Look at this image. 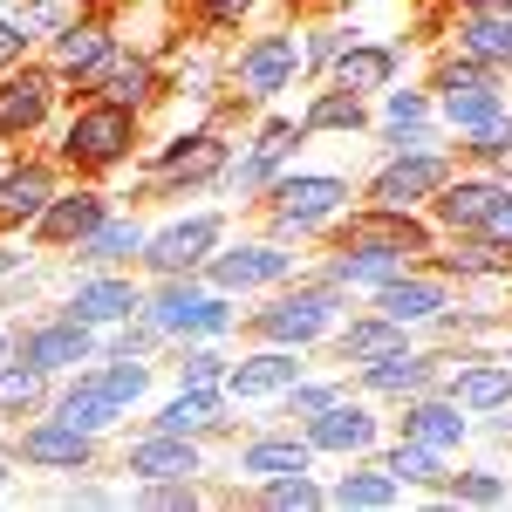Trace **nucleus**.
<instances>
[{
	"instance_id": "ea45409f",
	"label": "nucleus",
	"mask_w": 512,
	"mask_h": 512,
	"mask_svg": "<svg viewBox=\"0 0 512 512\" xmlns=\"http://www.w3.org/2000/svg\"><path fill=\"white\" fill-rule=\"evenodd\" d=\"M267 506H321V492L301 472H287V478H267Z\"/></svg>"
},
{
	"instance_id": "a211bd4d",
	"label": "nucleus",
	"mask_w": 512,
	"mask_h": 512,
	"mask_svg": "<svg viewBox=\"0 0 512 512\" xmlns=\"http://www.w3.org/2000/svg\"><path fill=\"white\" fill-rule=\"evenodd\" d=\"M287 267H294V253L246 246V253H219V260H212V280H219V287H260V280H280Z\"/></svg>"
},
{
	"instance_id": "423d86ee",
	"label": "nucleus",
	"mask_w": 512,
	"mask_h": 512,
	"mask_svg": "<svg viewBox=\"0 0 512 512\" xmlns=\"http://www.w3.org/2000/svg\"><path fill=\"white\" fill-rule=\"evenodd\" d=\"M110 55H117V41H110L103 21H76V28L55 35V69H62V76H82L89 89H96L103 69H110Z\"/></svg>"
},
{
	"instance_id": "864d4df0",
	"label": "nucleus",
	"mask_w": 512,
	"mask_h": 512,
	"mask_svg": "<svg viewBox=\"0 0 512 512\" xmlns=\"http://www.w3.org/2000/svg\"><path fill=\"white\" fill-rule=\"evenodd\" d=\"M492 164H499V171H506V178H512V144H506V151H499V158H492Z\"/></svg>"
},
{
	"instance_id": "603ef678",
	"label": "nucleus",
	"mask_w": 512,
	"mask_h": 512,
	"mask_svg": "<svg viewBox=\"0 0 512 512\" xmlns=\"http://www.w3.org/2000/svg\"><path fill=\"white\" fill-rule=\"evenodd\" d=\"M14 267H21V253H7V246H0V274H14Z\"/></svg>"
},
{
	"instance_id": "f8f14e48",
	"label": "nucleus",
	"mask_w": 512,
	"mask_h": 512,
	"mask_svg": "<svg viewBox=\"0 0 512 512\" xmlns=\"http://www.w3.org/2000/svg\"><path fill=\"white\" fill-rule=\"evenodd\" d=\"M48 205H55V185H48V171H41V164H21V171H7V178H0V226L41 219Z\"/></svg>"
},
{
	"instance_id": "f03ea898",
	"label": "nucleus",
	"mask_w": 512,
	"mask_h": 512,
	"mask_svg": "<svg viewBox=\"0 0 512 512\" xmlns=\"http://www.w3.org/2000/svg\"><path fill=\"white\" fill-rule=\"evenodd\" d=\"M137 144V117L123 110V103H96V110H82L69 123V137H62V151L76 164H117L123 151Z\"/></svg>"
},
{
	"instance_id": "37998d69",
	"label": "nucleus",
	"mask_w": 512,
	"mask_h": 512,
	"mask_svg": "<svg viewBox=\"0 0 512 512\" xmlns=\"http://www.w3.org/2000/svg\"><path fill=\"white\" fill-rule=\"evenodd\" d=\"M383 110H390V130L403 137V130H417V123H424V96H410V89H396V96L383 103Z\"/></svg>"
},
{
	"instance_id": "4d7b16f0",
	"label": "nucleus",
	"mask_w": 512,
	"mask_h": 512,
	"mask_svg": "<svg viewBox=\"0 0 512 512\" xmlns=\"http://www.w3.org/2000/svg\"><path fill=\"white\" fill-rule=\"evenodd\" d=\"M506 362H512V355H506Z\"/></svg>"
},
{
	"instance_id": "c9c22d12",
	"label": "nucleus",
	"mask_w": 512,
	"mask_h": 512,
	"mask_svg": "<svg viewBox=\"0 0 512 512\" xmlns=\"http://www.w3.org/2000/svg\"><path fill=\"white\" fill-rule=\"evenodd\" d=\"M335 499H342V506H390L396 472H349L342 485H335Z\"/></svg>"
},
{
	"instance_id": "2eb2a0df",
	"label": "nucleus",
	"mask_w": 512,
	"mask_h": 512,
	"mask_svg": "<svg viewBox=\"0 0 512 512\" xmlns=\"http://www.w3.org/2000/svg\"><path fill=\"white\" fill-rule=\"evenodd\" d=\"M130 472L151 478V485H164V478H192V472H198V451L185 444V437L158 431L151 444H137V451H130Z\"/></svg>"
},
{
	"instance_id": "0eeeda50",
	"label": "nucleus",
	"mask_w": 512,
	"mask_h": 512,
	"mask_svg": "<svg viewBox=\"0 0 512 512\" xmlns=\"http://www.w3.org/2000/svg\"><path fill=\"white\" fill-rule=\"evenodd\" d=\"M48 103H55V76H41V69H21V76L0 82V137H21V130H35L48 117Z\"/></svg>"
},
{
	"instance_id": "393cba45",
	"label": "nucleus",
	"mask_w": 512,
	"mask_h": 512,
	"mask_svg": "<svg viewBox=\"0 0 512 512\" xmlns=\"http://www.w3.org/2000/svg\"><path fill=\"white\" fill-rule=\"evenodd\" d=\"M396 267H403V246H390V239H362L355 253H342L335 280H362V287H383V280H396Z\"/></svg>"
},
{
	"instance_id": "dca6fc26",
	"label": "nucleus",
	"mask_w": 512,
	"mask_h": 512,
	"mask_svg": "<svg viewBox=\"0 0 512 512\" xmlns=\"http://www.w3.org/2000/svg\"><path fill=\"white\" fill-rule=\"evenodd\" d=\"M458 41H465V55H478L485 69L512 62V7H485V14H465Z\"/></svg>"
},
{
	"instance_id": "cd10ccee",
	"label": "nucleus",
	"mask_w": 512,
	"mask_h": 512,
	"mask_svg": "<svg viewBox=\"0 0 512 512\" xmlns=\"http://www.w3.org/2000/svg\"><path fill=\"white\" fill-rule=\"evenodd\" d=\"M451 403H465V410H499V403H512V362H499V369H465L451 383Z\"/></svg>"
},
{
	"instance_id": "c03bdc74",
	"label": "nucleus",
	"mask_w": 512,
	"mask_h": 512,
	"mask_svg": "<svg viewBox=\"0 0 512 512\" xmlns=\"http://www.w3.org/2000/svg\"><path fill=\"white\" fill-rule=\"evenodd\" d=\"M342 48H349V35H335V28H321V35L308 41V48H301V55H308V62H321V69H328V62H342Z\"/></svg>"
},
{
	"instance_id": "09e8293b",
	"label": "nucleus",
	"mask_w": 512,
	"mask_h": 512,
	"mask_svg": "<svg viewBox=\"0 0 512 512\" xmlns=\"http://www.w3.org/2000/svg\"><path fill=\"white\" fill-rule=\"evenodd\" d=\"M198 7H205V21H212V28H233V21L246 14V7H253V0H198Z\"/></svg>"
},
{
	"instance_id": "1a4fd4ad",
	"label": "nucleus",
	"mask_w": 512,
	"mask_h": 512,
	"mask_svg": "<svg viewBox=\"0 0 512 512\" xmlns=\"http://www.w3.org/2000/svg\"><path fill=\"white\" fill-rule=\"evenodd\" d=\"M274 198H280V226H315L349 198V185L342 178H280Z\"/></svg>"
},
{
	"instance_id": "f3484780",
	"label": "nucleus",
	"mask_w": 512,
	"mask_h": 512,
	"mask_svg": "<svg viewBox=\"0 0 512 512\" xmlns=\"http://www.w3.org/2000/svg\"><path fill=\"white\" fill-rule=\"evenodd\" d=\"M444 117L478 137L506 117V96H499V82H458V89H444Z\"/></svg>"
},
{
	"instance_id": "58836bf2",
	"label": "nucleus",
	"mask_w": 512,
	"mask_h": 512,
	"mask_svg": "<svg viewBox=\"0 0 512 512\" xmlns=\"http://www.w3.org/2000/svg\"><path fill=\"white\" fill-rule=\"evenodd\" d=\"M35 396H41V369H28V362L0 369V410H28Z\"/></svg>"
},
{
	"instance_id": "2f4dec72",
	"label": "nucleus",
	"mask_w": 512,
	"mask_h": 512,
	"mask_svg": "<svg viewBox=\"0 0 512 512\" xmlns=\"http://www.w3.org/2000/svg\"><path fill=\"white\" fill-rule=\"evenodd\" d=\"M212 410H219V396H212V383H185V396H171V403H164L158 431L185 437V431H198V424H212Z\"/></svg>"
},
{
	"instance_id": "3c124183",
	"label": "nucleus",
	"mask_w": 512,
	"mask_h": 512,
	"mask_svg": "<svg viewBox=\"0 0 512 512\" xmlns=\"http://www.w3.org/2000/svg\"><path fill=\"white\" fill-rule=\"evenodd\" d=\"M485 7H512V0H465V14H485Z\"/></svg>"
},
{
	"instance_id": "473e14b6",
	"label": "nucleus",
	"mask_w": 512,
	"mask_h": 512,
	"mask_svg": "<svg viewBox=\"0 0 512 512\" xmlns=\"http://www.w3.org/2000/svg\"><path fill=\"white\" fill-rule=\"evenodd\" d=\"M219 164H226V144H212V137H185V144L164 151V171L171 178H212Z\"/></svg>"
},
{
	"instance_id": "4be33fe9",
	"label": "nucleus",
	"mask_w": 512,
	"mask_h": 512,
	"mask_svg": "<svg viewBox=\"0 0 512 512\" xmlns=\"http://www.w3.org/2000/svg\"><path fill=\"white\" fill-rule=\"evenodd\" d=\"M499 185L492 178H465V185H444V198H437V219L444 226H485V212L499 205Z\"/></svg>"
},
{
	"instance_id": "c756f323",
	"label": "nucleus",
	"mask_w": 512,
	"mask_h": 512,
	"mask_svg": "<svg viewBox=\"0 0 512 512\" xmlns=\"http://www.w3.org/2000/svg\"><path fill=\"white\" fill-rule=\"evenodd\" d=\"M396 349H403V321H390V315L355 321L349 335H342V355H349V362H383V355H396Z\"/></svg>"
},
{
	"instance_id": "ddd939ff",
	"label": "nucleus",
	"mask_w": 512,
	"mask_h": 512,
	"mask_svg": "<svg viewBox=\"0 0 512 512\" xmlns=\"http://www.w3.org/2000/svg\"><path fill=\"white\" fill-rule=\"evenodd\" d=\"M308 444H315V451H369V444H376V417L328 403L315 424H308Z\"/></svg>"
},
{
	"instance_id": "39448f33",
	"label": "nucleus",
	"mask_w": 512,
	"mask_h": 512,
	"mask_svg": "<svg viewBox=\"0 0 512 512\" xmlns=\"http://www.w3.org/2000/svg\"><path fill=\"white\" fill-rule=\"evenodd\" d=\"M89 321H48V328H35V335H21V362L28 369H41V376H55V369H69V362H89Z\"/></svg>"
},
{
	"instance_id": "6ab92c4d",
	"label": "nucleus",
	"mask_w": 512,
	"mask_h": 512,
	"mask_svg": "<svg viewBox=\"0 0 512 512\" xmlns=\"http://www.w3.org/2000/svg\"><path fill=\"white\" fill-rule=\"evenodd\" d=\"M21 458H35V465H62V472H76L82 458H89V431H76V424H41V431L21 437Z\"/></svg>"
},
{
	"instance_id": "f257e3e1",
	"label": "nucleus",
	"mask_w": 512,
	"mask_h": 512,
	"mask_svg": "<svg viewBox=\"0 0 512 512\" xmlns=\"http://www.w3.org/2000/svg\"><path fill=\"white\" fill-rule=\"evenodd\" d=\"M137 396H144V369H137V362H110V369L82 376L76 390L55 403V417H62V424H76V431H103V424L123 417Z\"/></svg>"
},
{
	"instance_id": "79ce46f5",
	"label": "nucleus",
	"mask_w": 512,
	"mask_h": 512,
	"mask_svg": "<svg viewBox=\"0 0 512 512\" xmlns=\"http://www.w3.org/2000/svg\"><path fill=\"white\" fill-rule=\"evenodd\" d=\"M451 499H465V506H492V499H506V485H499V478H485V472H472V478H458V485H451Z\"/></svg>"
},
{
	"instance_id": "7ed1b4c3",
	"label": "nucleus",
	"mask_w": 512,
	"mask_h": 512,
	"mask_svg": "<svg viewBox=\"0 0 512 512\" xmlns=\"http://www.w3.org/2000/svg\"><path fill=\"white\" fill-rule=\"evenodd\" d=\"M301 62H308V55H301V35H287V28H280V35H253L239 48V89L267 103V96H280V89L294 82Z\"/></svg>"
},
{
	"instance_id": "c85d7f7f",
	"label": "nucleus",
	"mask_w": 512,
	"mask_h": 512,
	"mask_svg": "<svg viewBox=\"0 0 512 512\" xmlns=\"http://www.w3.org/2000/svg\"><path fill=\"white\" fill-rule=\"evenodd\" d=\"M403 437H417V444L444 451V444L465 437V417H458V403H417V410L403 417Z\"/></svg>"
},
{
	"instance_id": "aec40b11",
	"label": "nucleus",
	"mask_w": 512,
	"mask_h": 512,
	"mask_svg": "<svg viewBox=\"0 0 512 512\" xmlns=\"http://www.w3.org/2000/svg\"><path fill=\"white\" fill-rule=\"evenodd\" d=\"M437 308H444L437 280H383L376 287V315H390V321H431Z\"/></svg>"
},
{
	"instance_id": "8fccbe9b",
	"label": "nucleus",
	"mask_w": 512,
	"mask_h": 512,
	"mask_svg": "<svg viewBox=\"0 0 512 512\" xmlns=\"http://www.w3.org/2000/svg\"><path fill=\"white\" fill-rule=\"evenodd\" d=\"M21 48H28V28L21 21H0V62H21Z\"/></svg>"
},
{
	"instance_id": "20e7f679",
	"label": "nucleus",
	"mask_w": 512,
	"mask_h": 512,
	"mask_svg": "<svg viewBox=\"0 0 512 512\" xmlns=\"http://www.w3.org/2000/svg\"><path fill=\"white\" fill-rule=\"evenodd\" d=\"M226 321H233L226 301H205L198 287H178V280L151 301V328H158V335H219Z\"/></svg>"
},
{
	"instance_id": "5701e85b",
	"label": "nucleus",
	"mask_w": 512,
	"mask_h": 512,
	"mask_svg": "<svg viewBox=\"0 0 512 512\" xmlns=\"http://www.w3.org/2000/svg\"><path fill=\"white\" fill-rule=\"evenodd\" d=\"M96 226H103V198H96V192L55 198V205L41 212V233H48V239H89Z\"/></svg>"
},
{
	"instance_id": "13d9d810",
	"label": "nucleus",
	"mask_w": 512,
	"mask_h": 512,
	"mask_svg": "<svg viewBox=\"0 0 512 512\" xmlns=\"http://www.w3.org/2000/svg\"><path fill=\"white\" fill-rule=\"evenodd\" d=\"M0 478H7V472H0Z\"/></svg>"
},
{
	"instance_id": "5fc2aeb1",
	"label": "nucleus",
	"mask_w": 512,
	"mask_h": 512,
	"mask_svg": "<svg viewBox=\"0 0 512 512\" xmlns=\"http://www.w3.org/2000/svg\"><path fill=\"white\" fill-rule=\"evenodd\" d=\"M0 349H7V342H0Z\"/></svg>"
},
{
	"instance_id": "de8ad7c7",
	"label": "nucleus",
	"mask_w": 512,
	"mask_h": 512,
	"mask_svg": "<svg viewBox=\"0 0 512 512\" xmlns=\"http://www.w3.org/2000/svg\"><path fill=\"white\" fill-rule=\"evenodd\" d=\"M226 369H219V355L212 349H198V355H185V383H219Z\"/></svg>"
},
{
	"instance_id": "f704fd0d",
	"label": "nucleus",
	"mask_w": 512,
	"mask_h": 512,
	"mask_svg": "<svg viewBox=\"0 0 512 512\" xmlns=\"http://www.w3.org/2000/svg\"><path fill=\"white\" fill-rule=\"evenodd\" d=\"M144 239H137V226H117V219H103L96 233L82 239V260H96V267H110V260H130Z\"/></svg>"
},
{
	"instance_id": "9d476101",
	"label": "nucleus",
	"mask_w": 512,
	"mask_h": 512,
	"mask_svg": "<svg viewBox=\"0 0 512 512\" xmlns=\"http://www.w3.org/2000/svg\"><path fill=\"white\" fill-rule=\"evenodd\" d=\"M444 185V164L437 158H403V164H390L383 178H376V212H403V205H417L424 192H437Z\"/></svg>"
},
{
	"instance_id": "a18cd8bd",
	"label": "nucleus",
	"mask_w": 512,
	"mask_h": 512,
	"mask_svg": "<svg viewBox=\"0 0 512 512\" xmlns=\"http://www.w3.org/2000/svg\"><path fill=\"white\" fill-rule=\"evenodd\" d=\"M478 233L492 239V246H512V198H499V205L485 212V226H478Z\"/></svg>"
},
{
	"instance_id": "9b49d317",
	"label": "nucleus",
	"mask_w": 512,
	"mask_h": 512,
	"mask_svg": "<svg viewBox=\"0 0 512 512\" xmlns=\"http://www.w3.org/2000/svg\"><path fill=\"white\" fill-rule=\"evenodd\" d=\"M212 239H219V219H192V226H171V233H158L144 260H151L158 274H192L198 260H205V246H212Z\"/></svg>"
},
{
	"instance_id": "e433bc0d",
	"label": "nucleus",
	"mask_w": 512,
	"mask_h": 512,
	"mask_svg": "<svg viewBox=\"0 0 512 512\" xmlns=\"http://www.w3.org/2000/svg\"><path fill=\"white\" fill-rule=\"evenodd\" d=\"M362 123V103H355V89H328L315 110H308V123L301 130H355Z\"/></svg>"
},
{
	"instance_id": "72a5a7b5",
	"label": "nucleus",
	"mask_w": 512,
	"mask_h": 512,
	"mask_svg": "<svg viewBox=\"0 0 512 512\" xmlns=\"http://www.w3.org/2000/svg\"><path fill=\"white\" fill-rule=\"evenodd\" d=\"M301 137H308V130H301V123H274V130H267V137H260V151H253V158L239 164V185H260V178H267V171H274V164L287 158V151H294V144H301Z\"/></svg>"
},
{
	"instance_id": "4468645a",
	"label": "nucleus",
	"mask_w": 512,
	"mask_h": 512,
	"mask_svg": "<svg viewBox=\"0 0 512 512\" xmlns=\"http://www.w3.org/2000/svg\"><path fill=\"white\" fill-rule=\"evenodd\" d=\"M294 383H301V362L280 355V349H267V355H253V362H239V369H226V390H233V396H274V390H294Z\"/></svg>"
},
{
	"instance_id": "412c9836",
	"label": "nucleus",
	"mask_w": 512,
	"mask_h": 512,
	"mask_svg": "<svg viewBox=\"0 0 512 512\" xmlns=\"http://www.w3.org/2000/svg\"><path fill=\"white\" fill-rule=\"evenodd\" d=\"M390 76H396V48H376V41H349L342 62H335L342 89H383Z\"/></svg>"
},
{
	"instance_id": "7c9ffc66",
	"label": "nucleus",
	"mask_w": 512,
	"mask_h": 512,
	"mask_svg": "<svg viewBox=\"0 0 512 512\" xmlns=\"http://www.w3.org/2000/svg\"><path fill=\"white\" fill-rule=\"evenodd\" d=\"M369 390H383V396H403V390H424L431 383V362L424 355H383V362H369V376H362Z\"/></svg>"
},
{
	"instance_id": "4c0bfd02",
	"label": "nucleus",
	"mask_w": 512,
	"mask_h": 512,
	"mask_svg": "<svg viewBox=\"0 0 512 512\" xmlns=\"http://www.w3.org/2000/svg\"><path fill=\"white\" fill-rule=\"evenodd\" d=\"M390 472H396V485H403V478H410V485H437V451H431V444H417V437H410V444H396Z\"/></svg>"
},
{
	"instance_id": "49530a36",
	"label": "nucleus",
	"mask_w": 512,
	"mask_h": 512,
	"mask_svg": "<svg viewBox=\"0 0 512 512\" xmlns=\"http://www.w3.org/2000/svg\"><path fill=\"white\" fill-rule=\"evenodd\" d=\"M328 403H342V396H335V390H294V396H287V410H294V417H321Z\"/></svg>"
},
{
	"instance_id": "b1692460",
	"label": "nucleus",
	"mask_w": 512,
	"mask_h": 512,
	"mask_svg": "<svg viewBox=\"0 0 512 512\" xmlns=\"http://www.w3.org/2000/svg\"><path fill=\"white\" fill-rule=\"evenodd\" d=\"M151 62L144 55H110V69L96 76V89H103V103H123V110H137L144 96H151Z\"/></svg>"
},
{
	"instance_id": "6e6552de",
	"label": "nucleus",
	"mask_w": 512,
	"mask_h": 512,
	"mask_svg": "<svg viewBox=\"0 0 512 512\" xmlns=\"http://www.w3.org/2000/svg\"><path fill=\"white\" fill-rule=\"evenodd\" d=\"M328 321H335V301H328V294H294V301H274V308L260 315V335L301 349V342H315Z\"/></svg>"
},
{
	"instance_id": "a878e982",
	"label": "nucleus",
	"mask_w": 512,
	"mask_h": 512,
	"mask_svg": "<svg viewBox=\"0 0 512 512\" xmlns=\"http://www.w3.org/2000/svg\"><path fill=\"white\" fill-rule=\"evenodd\" d=\"M130 308H144V301L130 294V280H89V287H76V301H69L76 321H123Z\"/></svg>"
},
{
	"instance_id": "6e6d98bb",
	"label": "nucleus",
	"mask_w": 512,
	"mask_h": 512,
	"mask_svg": "<svg viewBox=\"0 0 512 512\" xmlns=\"http://www.w3.org/2000/svg\"><path fill=\"white\" fill-rule=\"evenodd\" d=\"M342 7H349V0H342Z\"/></svg>"
},
{
	"instance_id": "a19ab883",
	"label": "nucleus",
	"mask_w": 512,
	"mask_h": 512,
	"mask_svg": "<svg viewBox=\"0 0 512 512\" xmlns=\"http://www.w3.org/2000/svg\"><path fill=\"white\" fill-rule=\"evenodd\" d=\"M444 267L451 274H499L506 260H499V246H472V253H444Z\"/></svg>"
},
{
	"instance_id": "bb28decb",
	"label": "nucleus",
	"mask_w": 512,
	"mask_h": 512,
	"mask_svg": "<svg viewBox=\"0 0 512 512\" xmlns=\"http://www.w3.org/2000/svg\"><path fill=\"white\" fill-rule=\"evenodd\" d=\"M308 451H315V444H294V437H267V444H246V451H239V472H253V478L308 472Z\"/></svg>"
}]
</instances>
